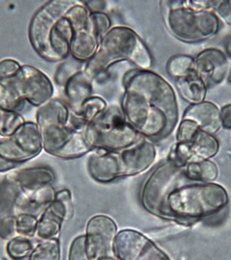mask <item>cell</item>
Here are the masks:
<instances>
[{
	"label": "cell",
	"mask_w": 231,
	"mask_h": 260,
	"mask_svg": "<svg viewBox=\"0 0 231 260\" xmlns=\"http://www.w3.org/2000/svg\"><path fill=\"white\" fill-rule=\"evenodd\" d=\"M188 144L192 154L191 162L207 160L218 152L219 146L217 139L212 135L201 130L199 131L192 141Z\"/></svg>",
	"instance_id": "44dd1931"
},
{
	"label": "cell",
	"mask_w": 231,
	"mask_h": 260,
	"mask_svg": "<svg viewBox=\"0 0 231 260\" xmlns=\"http://www.w3.org/2000/svg\"><path fill=\"white\" fill-rule=\"evenodd\" d=\"M73 213L71 192L63 189L56 193L51 203L42 214L37 223V237L42 240L56 238L61 229L62 223L72 218Z\"/></svg>",
	"instance_id": "5bb4252c"
},
{
	"label": "cell",
	"mask_w": 231,
	"mask_h": 260,
	"mask_svg": "<svg viewBox=\"0 0 231 260\" xmlns=\"http://www.w3.org/2000/svg\"><path fill=\"white\" fill-rule=\"evenodd\" d=\"M38 219L33 214L22 212L15 219V231L21 236L33 237L37 232Z\"/></svg>",
	"instance_id": "f546056e"
},
{
	"label": "cell",
	"mask_w": 231,
	"mask_h": 260,
	"mask_svg": "<svg viewBox=\"0 0 231 260\" xmlns=\"http://www.w3.org/2000/svg\"><path fill=\"white\" fill-rule=\"evenodd\" d=\"M63 87L66 103L74 115H77L83 104L94 95V81L83 70L73 75Z\"/></svg>",
	"instance_id": "e0dca14e"
},
{
	"label": "cell",
	"mask_w": 231,
	"mask_h": 260,
	"mask_svg": "<svg viewBox=\"0 0 231 260\" xmlns=\"http://www.w3.org/2000/svg\"><path fill=\"white\" fill-rule=\"evenodd\" d=\"M176 88L181 98L192 105L202 103L206 98L205 83L196 70L186 77L176 79Z\"/></svg>",
	"instance_id": "ffe728a7"
},
{
	"label": "cell",
	"mask_w": 231,
	"mask_h": 260,
	"mask_svg": "<svg viewBox=\"0 0 231 260\" xmlns=\"http://www.w3.org/2000/svg\"><path fill=\"white\" fill-rule=\"evenodd\" d=\"M60 242L58 239L45 240L36 246L29 255L28 260H60Z\"/></svg>",
	"instance_id": "484cf974"
},
{
	"label": "cell",
	"mask_w": 231,
	"mask_h": 260,
	"mask_svg": "<svg viewBox=\"0 0 231 260\" xmlns=\"http://www.w3.org/2000/svg\"><path fill=\"white\" fill-rule=\"evenodd\" d=\"M26 101L21 98L15 89L8 85L0 84V108L4 111H22L25 106Z\"/></svg>",
	"instance_id": "4316f807"
},
{
	"label": "cell",
	"mask_w": 231,
	"mask_h": 260,
	"mask_svg": "<svg viewBox=\"0 0 231 260\" xmlns=\"http://www.w3.org/2000/svg\"><path fill=\"white\" fill-rule=\"evenodd\" d=\"M215 9L219 16L231 25V1H218Z\"/></svg>",
	"instance_id": "d590c367"
},
{
	"label": "cell",
	"mask_w": 231,
	"mask_h": 260,
	"mask_svg": "<svg viewBox=\"0 0 231 260\" xmlns=\"http://www.w3.org/2000/svg\"><path fill=\"white\" fill-rule=\"evenodd\" d=\"M121 109L128 122L151 141L167 138L179 120L177 96L171 85L149 70L134 68L122 79Z\"/></svg>",
	"instance_id": "6da1fadb"
},
{
	"label": "cell",
	"mask_w": 231,
	"mask_h": 260,
	"mask_svg": "<svg viewBox=\"0 0 231 260\" xmlns=\"http://www.w3.org/2000/svg\"><path fill=\"white\" fill-rule=\"evenodd\" d=\"M228 82L231 84V67L228 76Z\"/></svg>",
	"instance_id": "60d3db41"
},
{
	"label": "cell",
	"mask_w": 231,
	"mask_h": 260,
	"mask_svg": "<svg viewBox=\"0 0 231 260\" xmlns=\"http://www.w3.org/2000/svg\"><path fill=\"white\" fill-rule=\"evenodd\" d=\"M185 167V176L190 180L211 182L218 176L217 166L212 161L206 160L190 162Z\"/></svg>",
	"instance_id": "603a6c76"
},
{
	"label": "cell",
	"mask_w": 231,
	"mask_h": 260,
	"mask_svg": "<svg viewBox=\"0 0 231 260\" xmlns=\"http://www.w3.org/2000/svg\"><path fill=\"white\" fill-rule=\"evenodd\" d=\"M221 124L224 128H231V104L224 106L221 111Z\"/></svg>",
	"instance_id": "74e56055"
},
{
	"label": "cell",
	"mask_w": 231,
	"mask_h": 260,
	"mask_svg": "<svg viewBox=\"0 0 231 260\" xmlns=\"http://www.w3.org/2000/svg\"><path fill=\"white\" fill-rule=\"evenodd\" d=\"M166 70L170 77L176 79L186 77L196 70L195 58L189 55H174L168 60Z\"/></svg>",
	"instance_id": "cb8c5ba5"
},
{
	"label": "cell",
	"mask_w": 231,
	"mask_h": 260,
	"mask_svg": "<svg viewBox=\"0 0 231 260\" xmlns=\"http://www.w3.org/2000/svg\"><path fill=\"white\" fill-rule=\"evenodd\" d=\"M78 1L53 0L32 17L28 39L35 52L49 62L65 60L70 55L79 18Z\"/></svg>",
	"instance_id": "7a4b0ae2"
},
{
	"label": "cell",
	"mask_w": 231,
	"mask_h": 260,
	"mask_svg": "<svg viewBox=\"0 0 231 260\" xmlns=\"http://www.w3.org/2000/svg\"><path fill=\"white\" fill-rule=\"evenodd\" d=\"M115 251L119 260H170L152 241L132 229L117 233Z\"/></svg>",
	"instance_id": "4fadbf2b"
},
{
	"label": "cell",
	"mask_w": 231,
	"mask_h": 260,
	"mask_svg": "<svg viewBox=\"0 0 231 260\" xmlns=\"http://www.w3.org/2000/svg\"><path fill=\"white\" fill-rule=\"evenodd\" d=\"M17 164L15 163L8 162V161L4 160L3 157H0V172H7L14 168Z\"/></svg>",
	"instance_id": "f35d334b"
},
{
	"label": "cell",
	"mask_w": 231,
	"mask_h": 260,
	"mask_svg": "<svg viewBox=\"0 0 231 260\" xmlns=\"http://www.w3.org/2000/svg\"><path fill=\"white\" fill-rule=\"evenodd\" d=\"M22 66L17 60L6 58L0 61V84L9 85L18 75Z\"/></svg>",
	"instance_id": "d6a6232c"
},
{
	"label": "cell",
	"mask_w": 231,
	"mask_h": 260,
	"mask_svg": "<svg viewBox=\"0 0 231 260\" xmlns=\"http://www.w3.org/2000/svg\"><path fill=\"white\" fill-rule=\"evenodd\" d=\"M107 102L100 96L93 95L83 104L80 111L75 115L83 124L88 126L98 115L105 111L108 107Z\"/></svg>",
	"instance_id": "d4e9b609"
},
{
	"label": "cell",
	"mask_w": 231,
	"mask_h": 260,
	"mask_svg": "<svg viewBox=\"0 0 231 260\" xmlns=\"http://www.w3.org/2000/svg\"><path fill=\"white\" fill-rule=\"evenodd\" d=\"M200 130L196 122L190 119H183L176 135L177 143H190Z\"/></svg>",
	"instance_id": "836d02e7"
},
{
	"label": "cell",
	"mask_w": 231,
	"mask_h": 260,
	"mask_svg": "<svg viewBox=\"0 0 231 260\" xmlns=\"http://www.w3.org/2000/svg\"><path fill=\"white\" fill-rule=\"evenodd\" d=\"M24 123L25 121L20 113L0 108V136L8 138L12 136Z\"/></svg>",
	"instance_id": "83f0119b"
},
{
	"label": "cell",
	"mask_w": 231,
	"mask_h": 260,
	"mask_svg": "<svg viewBox=\"0 0 231 260\" xmlns=\"http://www.w3.org/2000/svg\"><path fill=\"white\" fill-rule=\"evenodd\" d=\"M160 6L165 25L180 41L197 43L211 39L220 28L215 13L193 9L187 1H161Z\"/></svg>",
	"instance_id": "8992f818"
},
{
	"label": "cell",
	"mask_w": 231,
	"mask_h": 260,
	"mask_svg": "<svg viewBox=\"0 0 231 260\" xmlns=\"http://www.w3.org/2000/svg\"><path fill=\"white\" fill-rule=\"evenodd\" d=\"M43 149L49 154L64 159L83 156L92 151L85 139V131L75 126L67 103L52 99L36 113Z\"/></svg>",
	"instance_id": "3957f363"
},
{
	"label": "cell",
	"mask_w": 231,
	"mask_h": 260,
	"mask_svg": "<svg viewBox=\"0 0 231 260\" xmlns=\"http://www.w3.org/2000/svg\"><path fill=\"white\" fill-rule=\"evenodd\" d=\"M117 226L109 216H93L87 224L85 250L90 260H119L115 251Z\"/></svg>",
	"instance_id": "9c48e42d"
},
{
	"label": "cell",
	"mask_w": 231,
	"mask_h": 260,
	"mask_svg": "<svg viewBox=\"0 0 231 260\" xmlns=\"http://www.w3.org/2000/svg\"><path fill=\"white\" fill-rule=\"evenodd\" d=\"M157 149L152 141L142 138L131 147L120 151H113V172L117 179L137 175L154 164Z\"/></svg>",
	"instance_id": "8fae6325"
},
{
	"label": "cell",
	"mask_w": 231,
	"mask_h": 260,
	"mask_svg": "<svg viewBox=\"0 0 231 260\" xmlns=\"http://www.w3.org/2000/svg\"><path fill=\"white\" fill-rule=\"evenodd\" d=\"M85 139L92 150L120 151L131 147L143 137L128 122L121 108L107 109L89 123Z\"/></svg>",
	"instance_id": "52a82bcc"
},
{
	"label": "cell",
	"mask_w": 231,
	"mask_h": 260,
	"mask_svg": "<svg viewBox=\"0 0 231 260\" xmlns=\"http://www.w3.org/2000/svg\"><path fill=\"white\" fill-rule=\"evenodd\" d=\"M126 61L141 70H149L153 57L139 34L128 26H115L100 41L97 52L84 66V72L93 81L113 64Z\"/></svg>",
	"instance_id": "277c9868"
},
{
	"label": "cell",
	"mask_w": 231,
	"mask_h": 260,
	"mask_svg": "<svg viewBox=\"0 0 231 260\" xmlns=\"http://www.w3.org/2000/svg\"><path fill=\"white\" fill-rule=\"evenodd\" d=\"M55 178L54 173L51 169L35 167L19 171L11 176V181L20 193H28L45 186L52 185Z\"/></svg>",
	"instance_id": "d6986e66"
},
{
	"label": "cell",
	"mask_w": 231,
	"mask_h": 260,
	"mask_svg": "<svg viewBox=\"0 0 231 260\" xmlns=\"http://www.w3.org/2000/svg\"><path fill=\"white\" fill-rule=\"evenodd\" d=\"M224 47L226 54L231 58V36L225 39Z\"/></svg>",
	"instance_id": "ab89813d"
},
{
	"label": "cell",
	"mask_w": 231,
	"mask_h": 260,
	"mask_svg": "<svg viewBox=\"0 0 231 260\" xmlns=\"http://www.w3.org/2000/svg\"><path fill=\"white\" fill-rule=\"evenodd\" d=\"M43 149L38 127L32 121H25L12 136L0 140V157L17 165L37 156Z\"/></svg>",
	"instance_id": "30bf717a"
},
{
	"label": "cell",
	"mask_w": 231,
	"mask_h": 260,
	"mask_svg": "<svg viewBox=\"0 0 231 260\" xmlns=\"http://www.w3.org/2000/svg\"><path fill=\"white\" fill-rule=\"evenodd\" d=\"M90 22L93 29L100 41L111 28L110 17L105 12L90 13Z\"/></svg>",
	"instance_id": "1f68e13d"
},
{
	"label": "cell",
	"mask_w": 231,
	"mask_h": 260,
	"mask_svg": "<svg viewBox=\"0 0 231 260\" xmlns=\"http://www.w3.org/2000/svg\"><path fill=\"white\" fill-rule=\"evenodd\" d=\"M56 193L52 185L45 186L28 193L19 192L16 204L21 208L25 206L33 210H45L54 201Z\"/></svg>",
	"instance_id": "7402d4cb"
},
{
	"label": "cell",
	"mask_w": 231,
	"mask_h": 260,
	"mask_svg": "<svg viewBox=\"0 0 231 260\" xmlns=\"http://www.w3.org/2000/svg\"><path fill=\"white\" fill-rule=\"evenodd\" d=\"M82 3L90 13L105 12L107 6L106 1H82Z\"/></svg>",
	"instance_id": "8d00e7d4"
},
{
	"label": "cell",
	"mask_w": 231,
	"mask_h": 260,
	"mask_svg": "<svg viewBox=\"0 0 231 260\" xmlns=\"http://www.w3.org/2000/svg\"><path fill=\"white\" fill-rule=\"evenodd\" d=\"M33 244L27 237L18 236L11 239L7 245V252L9 257L15 260L24 259L31 254Z\"/></svg>",
	"instance_id": "f1b7e54d"
},
{
	"label": "cell",
	"mask_w": 231,
	"mask_h": 260,
	"mask_svg": "<svg viewBox=\"0 0 231 260\" xmlns=\"http://www.w3.org/2000/svg\"><path fill=\"white\" fill-rule=\"evenodd\" d=\"M195 66L206 86H213L222 82L226 76V56L218 49H206L198 55Z\"/></svg>",
	"instance_id": "9a60e30c"
},
{
	"label": "cell",
	"mask_w": 231,
	"mask_h": 260,
	"mask_svg": "<svg viewBox=\"0 0 231 260\" xmlns=\"http://www.w3.org/2000/svg\"><path fill=\"white\" fill-rule=\"evenodd\" d=\"M183 119L194 121L201 131L211 135L218 132L222 125L219 108L208 102L189 106L183 114Z\"/></svg>",
	"instance_id": "ac0fdd59"
},
{
	"label": "cell",
	"mask_w": 231,
	"mask_h": 260,
	"mask_svg": "<svg viewBox=\"0 0 231 260\" xmlns=\"http://www.w3.org/2000/svg\"><path fill=\"white\" fill-rule=\"evenodd\" d=\"M83 63L82 62L72 58L71 60H68L60 64L54 76L56 84L64 86L73 75L84 69Z\"/></svg>",
	"instance_id": "4dcf8cb0"
},
{
	"label": "cell",
	"mask_w": 231,
	"mask_h": 260,
	"mask_svg": "<svg viewBox=\"0 0 231 260\" xmlns=\"http://www.w3.org/2000/svg\"><path fill=\"white\" fill-rule=\"evenodd\" d=\"M228 202L226 190L216 184L184 183L166 197L159 218L187 226L219 211Z\"/></svg>",
	"instance_id": "5b68a950"
},
{
	"label": "cell",
	"mask_w": 231,
	"mask_h": 260,
	"mask_svg": "<svg viewBox=\"0 0 231 260\" xmlns=\"http://www.w3.org/2000/svg\"><path fill=\"white\" fill-rule=\"evenodd\" d=\"M100 43V40L91 25L89 16L88 21L75 29L70 45V55L78 61L88 62L97 52Z\"/></svg>",
	"instance_id": "2e32d148"
},
{
	"label": "cell",
	"mask_w": 231,
	"mask_h": 260,
	"mask_svg": "<svg viewBox=\"0 0 231 260\" xmlns=\"http://www.w3.org/2000/svg\"><path fill=\"white\" fill-rule=\"evenodd\" d=\"M9 85L26 102L35 107H41L52 100L54 93V85L44 72L28 64L22 66Z\"/></svg>",
	"instance_id": "7c38bea8"
},
{
	"label": "cell",
	"mask_w": 231,
	"mask_h": 260,
	"mask_svg": "<svg viewBox=\"0 0 231 260\" xmlns=\"http://www.w3.org/2000/svg\"><path fill=\"white\" fill-rule=\"evenodd\" d=\"M69 260H90L85 250V236L75 237L70 246Z\"/></svg>",
	"instance_id": "e575fe53"
},
{
	"label": "cell",
	"mask_w": 231,
	"mask_h": 260,
	"mask_svg": "<svg viewBox=\"0 0 231 260\" xmlns=\"http://www.w3.org/2000/svg\"><path fill=\"white\" fill-rule=\"evenodd\" d=\"M187 180H190L185 176L184 168L166 159L157 165L144 181L140 195L142 206L149 213L159 217L168 195Z\"/></svg>",
	"instance_id": "ba28073f"
}]
</instances>
